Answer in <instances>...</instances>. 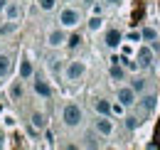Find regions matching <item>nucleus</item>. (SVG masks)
Returning <instances> with one entry per match:
<instances>
[{"label":"nucleus","instance_id":"obj_1","mask_svg":"<svg viewBox=\"0 0 160 150\" xmlns=\"http://www.w3.org/2000/svg\"><path fill=\"white\" fill-rule=\"evenodd\" d=\"M81 118H84V113L77 103H67L64 108H62V123L67 126V128H77L81 123Z\"/></svg>","mask_w":160,"mask_h":150},{"label":"nucleus","instance_id":"obj_2","mask_svg":"<svg viewBox=\"0 0 160 150\" xmlns=\"http://www.w3.org/2000/svg\"><path fill=\"white\" fill-rule=\"evenodd\" d=\"M79 20H81V15H79V10H74V8H64L59 12V25L62 27H77Z\"/></svg>","mask_w":160,"mask_h":150},{"label":"nucleus","instance_id":"obj_3","mask_svg":"<svg viewBox=\"0 0 160 150\" xmlns=\"http://www.w3.org/2000/svg\"><path fill=\"white\" fill-rule=\"evenodd\" d=\"M64 74H67L69 81H79L81 76L86 74V64H84V62H69V67H67Z\"/></svg>","mask_w":160,"mask_h":150},{"label":"nucleus","instance_id":"obj_4","mask_svg":"<svg viewBox=\"0 0 160 150\" xmlns=\"http://www.w3.org/2000/svg\"><path fill=\"white\" fill-rule=\"evenodd\" d=\"M116 98H118L121 106H133L136 101H138V94L131 89V86H123V89H118V94H116Z\"/></svg>","mask_w":160,"mask_h":150},{"label":"nucleus","instance_id":"obj_5","mask_svg":"<svg viewBox=\"0 0 160 150\" xmlns=\"http://www.w3.org/2000/svg\"><path fill=\"white\" fill-rule=\"evenodd\" d=\"M94 128L99 135H111L113 133V121H111V116H99L96 121H94Z\"/></svg>","mask_w":160,"mask_h":150},{"label":"nucleus","instance_id":"obj_6","mask_svg":"<svg viewBox=\"0 0 160 150\" xmlns=\"http://www.w3.org/2000/svg\"><path fill=\"white\" fill-rule=\"evenodd\" d=\"M153 59H155L153 49H150V47H143V49L138 52V67L140 69H148V67L153 64Z\"/></svg>","mask_w":160,"mask_h":150},{"label":"nucleus","instance_id":"obj_7","mask_svg":"<svg viewBox=\"0 0 160 150\" xmlns=\"http://www.w3.org/2000/svg\"><path fill=\"white\" fill-rule=\"evenodd\" d=\"M35 94L42 96V98H52V86L44 79H35Z\"/></svg>","mask_w":160,"mask_h":150},{"label":"nucleus","instance_id":"obj_8","mask_svg":"<svg viewBox=\"0 0 160 150\" xmlns=\"http://www.w3.org/2000/svg\"><path fill=\"white\" fill-rule=\"evenodd\" d=\"M64 42H67L64 30H52V32H49V37H47V44H49V47H62Z\"/></svg>","mask_w":160,"mask_h":150},{"label":"nucleus","instance_id":"obj_9","mask_svg":"<svg viewBox=\"0 0 160 150\" xmlns=\"http://www.w3.org/2000/svg\"><path fill=\"white\" fill-rule=\"evenodd\" d=\"M121 39H123V35H121L118 30H108V32H106V47H108V49H116L121 44Z\"/></svg>","mask_w":160,"mask_h":150},{"label":"nucleus","instance_id":"obj_10","mask_svg":"<svg viewBox=\"0 0 160 150\" xmlns=\"http://www.w3.org/2000/svg\"><path fill=\"white\" fill-rule=\"evenodd\" d=\"M155 106H158V96H155V94L140 98V108H143L145 113H153V111H155Z\"/></svg>","mask_w":160,"mask_h":150},{"label":"nucleus","instance_id":"obj_11","mask_svg":"<svg viewBox=\"0 0 160 150\" xmlns=\"http://www.w3.org/2000/svg\"><path fill=\"white\" fill-rule=\"evenodd\" d=\"M140 37H143V39H148V42H150V44H153V47L158 49V42H160L158 30H153V27H143V30H140Z\"/></svg>","mask_w":160,"mask_h":150},{"label":"nucleus","instance_id":"obj_12","mask_svg":"<svg viewBox=\"0 0 160 150\" xmlns=\"http://www.w3.org/2000/svg\"><path fill=\"white\" fill-rule=\"evenodd\" d=\"M108 74H111V79H113V81H121V79L126 76L123 67H121V62H111V69H108Z\"/></svg>","mask_w":160,"mask_h":150},{"label":"nucleus","instance_id":"obj_13","mask_svg":"<svg viewBox=\"0 0 160 150\" xmlns=\"http://www.w3.org/2000/svg\"><path fill=\"white\" fill-rule=\"evenodd\" d=\"M20 76L22 79H30L32 76V62L27 57H22V62H20Z\"/></svg>","mask_w":160,"mask_h":150},{"label":"nucleus","instance_id":"obj_14","mask_svg":"<svg viewBox=\"0 0 160 150\" xmlns=\"http://www.w3.org/2000/svg\"><path fill=\"white\" fill-rule=\"evenodd\" d=\"M94 108L99 111V116H111V103H108L106 98H99V101L94 103Z\"/></svg>","mask_w":160,"mask_h":150},{"label":"nucleus","instance_id":"obj_15","mask_svg":"<svg viewBox=\"0 0 160 150\" xmlns=\"http://www.w3.org/2000/svg\"><path fill=\"white\" fill-rule=\"evenodd\" d=\"M30 121H32V128H37V131H44V128H47V118H44L42 113H32Z\"/></svg>","mask_w":160,"mask_h":150},{"label":"nucleus","instance_id":"obj_16","mask_svg":"<svg viewBox=\"0 0 160 150\" xmlns=\"http://www.w3.org/2000/svg\"><path fill=\"white\" fill-rule=\"evenodd\" d=\"M64 44H67L69 49H79V47H81V35H79V32H74V35H69Z\"/></svg>","mask_w":160,"mask_h":150},{"label":"nucleus","instance_id":"obj_17","mask_svg":"<svg viewBox=\"0 0 160 150\" xmlns=\"http://www.w3.org/2000/svg\"><path fill=\"white\" fill-rule=\"evenodd\" d=\"M5 15H8V20H18L20 18V8H18L15 2H8V5H5Z\"/></svg>","mask_w":160,"mask_h":150},{"label":"nucleus","instance_id":"obj_18","mask_svg":"<svg viewBox=\"0 0 160 150\" xmlns=\"http://www.w3.org/2000/svg\"><path fill=\"white\" fill-rule=\"evenodd\" d=\"M10 74V57L8 54H0V79Z\"/></svg>","mask_w":160,"mask_h":150},{"label":"nucleus","instance_id":"obj_19","mask_svg":"<svg viewBox=\"0 0 160 150\" xmlns=\"http://www.w3.org/2000/svg\"><path fill=\"white\" fill-rule=\"evenodd\" d=\"M145 86H148V81H145V79H133V84H131V89H133L136 94L145 91Z\"/></svg>","mask_w":160,"mask_h":150},{"label":"nucleus","instance_id":"obj_20","mask_svg":"<svg viewBox=\"0 0 160 150\" xmlns=\"http://www.w3.org/2000/svg\"><path fill=\"white\" fill-rule=\"evenodd\" d=\"M37 5H40V10H44V12H49V10H54V5H57V0H37Z\"/></svg>","mask_w":160,"mask_h":150},{"label":"nucleus","instance_id":"obj_21","mask_svg":"<svg viewBox=\"0 0 160 150\" xmlns=\"http://www.w3.org/2000/svg\"><path fill=\"white\" fill-rule=\"evenodd\" d=\"M138 126H140V118H136V116H128V118H126V128H128V131H136Z\"/></svg>","mask_w":160,"mask_h":150},{"label":"nucleus","instance_id":"obj_22","mask_svg":"<svg viewBox=\"0 0 160 150\" xmlns=\"http://www.w3.org/2000/svg\"><path fill=\"white\" fill-rule=\"evenodd\" d=\"M15 30V20H8L5 25H0V35H10Z\"/></svg>","mask_w":160,"mask_h":150},{"label":"nucleus","instance_id":"obj_23","mask_svg":"<svg viewBox=\"0 0 160 150\" xmlns=\"http://www.w3.org/2000/svg\"><path fill=\"white\" fill-rule=\"evenodd\" d=\"M121 64L126 67V69H131V72H136V69H140L138 62H131V59H126V57H121Z\"/></svg>","mask_w":160,"mask_h":150},{"label":"nucleus","instance_id":"obj_24","mask_svg":"<svg viewBox=\"0 0 160 150\" xmlns=\"http://www.w3.org/2000/svg\"><path fill=\"white\" fill-rule=\"evenodd\" d=\"M101 27V18H91L89 20V30H99Z\"/></svg>","mask_w":160,"mask_h":150},{"label":"nucleus","instance_id":"obj_25","mask_svg":"<svg viewBox=\"0 0 160 150\" xmlns=\"http://www.w3.org/2000/svg\"><path fill=\"white\" fill-rule=\"evenodd\" d=\"M10 94L15 96V98H20V94H22V86H20V84H12V89H10Z\"/></svg>","mask_w":160,"mask_h":150},{"label":"nucleus","instance_id":"obj_26","mask_svg":"<svg viewBox=\"0 0 160 150\" xmlns=\"http://www.w3.org/2000/svg\"><path fill=\"white\" fill-rule=\"evenodd\" d=\"M44 140H47V143H52V140H54V133H52V131H47V128H44Z\"/></svg>","mask_w":160,"mask_h":150},{"label":"nucleus","instance_id":"obj_27","mask_svg":"<svg viewBox=\"0 0 160 150\" xmlns=\"http://www.w3.org/2000/svg\"><path fill=\"white\" fill-rule=\"evenodd\" d=\"M106 2H108V5H121L123 0H106Z\"/></svg>","mask_w":160,"mask_h":150},{"label":"nucleus","instance_id":"obj_28","mask_svg":"<svg viewBox=\"0 0 160 150\" xmlns=\"http://www.w3.org/2000/svg\"><path fill=\"white\" fill-rule=\"evenodd\" d=\"M5 5H8V0H0V12L5 10Z\"/></svg>","mask_w":160,"mask_h":150}]
</instances>
